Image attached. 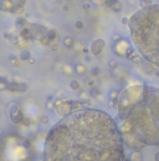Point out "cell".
Listing matches in <instances>:
<instances>
[{
  "label": "cell",
  "mask_w": 159,
  "mask_h": 161,
  "mask_svg": "<svg viewBox=\"0 0 159 161\" xmlns=\"http://www.w3.org/2000/svg\"><path fill=\"white\" fill-rule=\"evenodd\" d=\"M122 23H123V24H126V23H129V21H128L126 18H123V19H122Z\"/></svg>",
  "instance_id": "484cf974"
},
{
  "label": "cell",
  "mask_w": 159,
  "mask_h": 161,
  "mask_svg": "<svg viewBox=\"0 0 159 161\" xmlns=\"http://www.w3.org/2000/svg\"><path fill=\"white\" fill-rule=\"evenodd\" d=\"M19 58H20V60L21 61H29L30 59H31V55H30V53L28 51V50H21L20 51V55H19Z\"/></svg>",
  "instance_id": "7c38bea8"
},
{
  "label": "cell",
  "mask_w": 159,
  "mask_h": 161,
  "mask_svg": "<svg viewBox=\"0 0 159 161\" xmlns=\"http://www.w3.org/2000/svg\"><path fill=\"white\" fill-rule=\"evenodd\" d=\"M26 0H0V12L21 14Z\"/></svg>",
  "instance_id": "5b68a950"
},
{
  "label": "cell",
  "mask_w": 159,
  "mask_h": 161,
  "mask_svg": "<svg viewBox=\"0 0 159 161\" xmlns=\"http://www.w3.org/2000/svg\"><path fill=\"white\" fill-rule=\"evenodd\" d=\"M91 2H93V3H96V4H105L106 0H91Z\"/></svg>",
  "instance_id": "cb8c5ba5"
},
{
  "label": "cell",
  "mask_w": 159,
  "mask_h": 161,
  "mask_svg": "<svg viewBox=\"0 0 159 161\" xmlns=\"http://www.w3.org/2000/svg\"><path fill=\"white\" fill-rule=\"evenodd\" d=\"M76 28L77 29H84V26H85V24H84V21H81V20H78V21H76Z\"/></svg>",
  "instance_id": "44dd1931"
},
{
  "label": "cell",
  "mask_w": 159,
  "mask_h": 161,
  "mask_svg": "<svg viewBox=\"0 0 159 161\" xmlns=\"http://www.w3.org/2000/svg\"><path fill=\"white\" fill-rule=\"evenodd\" d=\"M46 36H47V38H49V40L52 43V41H55V40L57 39V33H56V30H55V29H50V30H47Z\"/></svg>",
  "instance_id": "5bb4252c"
},
{
  "label": "cell",
  "mask_w": 159,
  "mask_h": 161,
  "mask_svg": "<svg viewBox=\"0 0 159 161\" xmlns=\"http://www.w3.org/2000/svg\"><path fill=\"white\" fill-rule=\"evenodd\" d=\"M63 45H65L66 48H72V46H73V39L70 38V36H66V38L63 39Z\"/></svg>",
  "instance_id": "e0dca14e"
},
{
  "label": "cell",
  "mask_w": 159,
  "mask_h": 161,
  "mask_svg": "<svg viewBox=\"0 0 159 161\" xmlns=\"http://www.w3.org/2000/svg\"><path fill=\"white\" fill-rule=\"evenodd\" d=\"M9 60H10V64H13V66H15V67L21 66V60H20V58H18V56L11 55V56L9 58Z\"/></svg>",
  "instance_id": "4fadbf2b"
},
{
  "label": "cell",
  "mask_w": 159,
  "mask_h": 161,
  "mask_svg": "<svg viewBox=\"0 0 159 161\" xmlns=\"http://www.w3.org/2000/svg\"><path fill=\"white\" fill-rule=\"evenodd\" d=\"M103 48H105V40H102V39H95V40L91 43L90 50H91V53H92L95 56H97V55H100V54L102 53Z\"/></svg>",
  "instance_id": "52a82bcc"
},
{
  "label": "cell",
  "mask_w": 159,
  "mask_h": 161,
  "mask_svg": "<svg viewBox=\"0 0 159 161\" xmlns=\"http://www.w3.org/2000/svg\"><path fill=\"white\" fill-rule=\"evenodd\" d=\"M75 71H76V74H78V75H84V74L86 72V66H85L84 64H77V65L75 66Z\"/></svg>",
  "instance_id": "9a60e30c"
},
{
  "label": "cell",
  "mask_w": 159,
  "mask_h": 161,
  "mask_svg": "<svg viewBox=\"0 0 159 161\" xmlns=\"http://www.w3.org/2000/svg\"><path fill=\"white\" fill-rule=\"evenodd\" d=\"M154 161H159V151L155 154V156H154Z\"/></svg>",
  "instance_id": "d4e9b609"
},
{
  "label": "cell",
  "mask_w": 159,
  "mask_h": 161,
  "mask_svg": "<svg viewBox=\"0 0 159 161\" xmlns=\"http://www.w3.org/2000/svg\"><path fill=\"white\" fill-rule=\"evenodd\" d=\"M70 89H72V90H78L80 89V83L77 81V80H71L70 81Z\"/></svg>",
  "instance_id": "d6986e66"
},
{
  "label": "cell",
  "mask_w": 159,
  "mask_h": 161,
  "mask_svg": "<svg viewBox=\"0 0 159 161\" xmlns=\"http://www.w3.org/2000/svg\"><path fill=\"white\" fill-rule=\"evenodd\" d=\"M110 66L111 67H117V61L116 60H111L110 61Z\"/></svg>",
  "instance_id": "603a6c76"
},
{
  "label": "cell",
  "mask_w": 159,
  "mask_h": 161,
  "mask_svg": "<svg viewBox=\"0 0 159 161\" xmlns=\"http://www.w3.org/2000/svg\"><path fill=\"white\" fill-rule=\"evenodd\" d=\"M8 114H9V117L10 120L14 122V124H23L24 121V114L23 111L20 110V108L15 104V103H11L8 108Z\"/></svg>",
  "instance_id": "8992f818"
},
{
  "label": "cell",
  "mask_w": 159,
  "mask_h": 161,
  "mask_svg": "<svg viewBox=\"0 0 159 161\" xmlns=\"http://www.w3.org/2000/svg\"><path fill=\"white\" fill-rule=\"evenodd\" d=\"M84 109V104L81 101H75V100H61L55 103V111L57 115L65 117L70 115L71 113Z\"/></svg>",
  "instance_id": "277c9868"
},
{
  "label": "cell",
  "mask_w": 159,
  "mask_h": 161,
  "mask_svg": "<svg viewBox=\"0 0 159 161\" xmlns=\"http://www.w3.org/2000/svg\"><path fill=\"white\" fill-rule=\"evenodd\" d=\"M63 10L67 12V10H68V5H63Z\"/></svg>",
  "instance_id": "4316f807"
},
{
  "label": "cell",
  "mask_w": 159,
  "mask_h": 161,
  "mask_svg": "<svg viewBox=\"0 0 159 161\" xmlns=\"http://www.w3.org/2000/svg\"><path fill=\"white\" fill-rule=\"evenodd\" d=\"M113 39H114V40H118V39H119V36H118V35H114V36H113Z\"/></svg>",
  "instance_id": "83f0119b"
},
{
  "label": "cell",
  "mask_w": 159,
  "mask_h": 161,
  "mask_svg": "<svg viewBox=\"0 0 159 161\" xmlns=\"http://www.w3.org/2000/svg\"><path fill=\"white\" fill-rule=\"evenodd\" d=\"M118 127L131 150L159 146V89L132 85L118 95Z\"/></svg>",
  "instance_id": "7a4b0ae2"
},
{
  "label": "cell",
  "mask_w": 159,
  "mask_h": 161,
  "mask_svg": "<svg viewBox=\"0 0 159 161\" xmlns=\"http://www.w3.org/2000/svg\"><path fill=\"white\" fill-rule=\"evenodd\" d=\"M20 36L25 40V41H30V40H32L34 39V34H32V31H31V29H30V26H25V28H23L21 30H20Z\"/></svg>",
  "instance_id": "30bf717a"
},
{
  "label": "cell",
  "mask_w": 159,
  "mask_h": 161,
  "mask_svg": "<svg viewBox=\"0 0 159 161\" xmlns=\"http://www.w3.org/2000/svg\"><path fill=\"white\" fill-rule=\"evenodd\" d=\"M131 38L139 54L159 67V4L140 8L129 18Z\"/></svg>",
  "instance_id": "3957f363"
},
{
  "label": "cell",
  "mask_w": 159,
  "mask_h": 161,
  "mask_svg": "<svg viewBox=\"0 0 159 161\" xmlns=\"http://www.w3.org/2000/svg\"><path fill=\"white\" fill-rule=\"evenodd\" d=\"M76 71H75V67H72V66H70V65H67V64H65L63 65V67H62V74H65L66 76H71V75H73Z\"/></svg>",
  "instance_id": "8fae6325"
},
{
  "label": "cell",
  "mask_w": 159,
  "mask_h": 161,
  "mask_svg": "<svg viewBox=\"0 0 159 161\" xmlns=\"http://www.w3.org/2000/svg\"><path fill=\"white\" fill-rule=\"evenodd\" d=\"M91 72H92V75H98V72H100V69H98V67H93V69L91 70Z\"/></svg>",
  "instance_id": "7402d4cb"
},
{
  "label": "cell",
  "mask_w": 159,
  "mask_h": 161,
  "mask_svg": "<svg viewBox=\"0 0 159 161\" xmlns=\"http://www.w3.org/2000/svg\"><path fill=\"white\" fill-rule=\"evenodd\" d=\"M11 93H25L28 90V85L26 83H16V81H11L8 84V89Z\"/></svg>",
  "instance_id": "ba28073f"
},
{
  "label": "cell",
  "mask_w": 159,
  "mask_h": 161,
  "mask_svg": "<svg viewBox=\"0 0 159 161\" xmlns=\"http://www.w3.org/2000/svg\"><path fill=\"white\" fill-rule=\"evenodd\" d=\"M124 161H127V160H126V159H124Z\"/></svg>",
  "instance_id": "f1b7e54d"
},
{
  "label": "cell",
  "mask_w": 159,
  "mask_h": 161,
  "mask_svg": "<svg viewBox=\"0 0 159 161\" xmlns=\"http://www.w3.org/2000/svg\"><path fill=\"white\" fill-rule=\"evenodd\" d=\"M8 84H9V81L5 77H0V90H6Z\"/></svg>",
  "instance_id": "2e32d148"
},
{
  "label": "cell",
  "mask_w": 159,
  "mask_h": 161,
  "mask_svg": "<svg viewBox=\"0 0 159 161\" xmlns=\"http://www.w3.org/2000/svg\"><path fill=\"white\" fill-rule=\"evenodd\" d=\"M152 4H153L152 0H139L140 8H145V7H149V5H152Z\"/></svg>",
  "instance_id": "ffe728a7"
},
{
  "label": "cell",
  "mask_w": 159,
  "mask_h": 161,
  "mask_svg": "<svg viewBox=\"0 0 159 161\" xmlns=\"http://www.w3.org/2000/svg\"><path fill=\"white\" fill-rule=\"evenodd\" d=\"M105 5L110 9H112L114 13H119L122 10V4L119 3V0H106Z\"/></svg>",
  "instance_id": "9c48e42d"
},
{
  "label": "cell",
  "mask_w": 159,
  "mask_h": 161,
  "mask_svg": "<svg viewBox=\"0 0 159 161\" xmlns=\"http://www.w3.org/2000/svg\"><path fill=\"white\" fill-rule=\"evenodd\" d=\"M26 24H28V21H26V19H25V18L19 16V18L16 19V25H18V26H23V28H25V26H26Z\"/></svg>",
  "instance_id": "ac0fdd59"
},
{
  "label": "cell",
  "mask_w": 159,
  "mask_h": 161,
  "mask_svg": "<svg viewBox=\"0 0 159 161\" xmlns=\"http://www.w3.org/2000/svg\"><path fill=\"white\" fill-rule=\"evenodd\" d=\"M118 124L97 109H80L57 121L44 145V161H124Z\"/></svg>",
  "instance_id": "6da1fadb"
}]
</instances>
